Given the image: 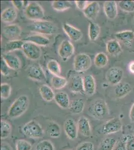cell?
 I'll list each match as a JSON object with an SVG mask.
<instances>
[{
    "label": "cell",
    "instance_id": "44dd1931",
    "mask_svg": "<svg viewBox=\"0 0 134 150\" xmlns=\"http://www.w3.org/2000/svg\"><path fill=\"white\" fill-rule=\"evenodd\" d=\"M77 127L82 135L84 136L90 137L92 134L91 127L89 120L85 117H81L77 122Z\"/></svg>",
    "mask_w": 134,
    "mask_h": 150
},
{
    "label": "cell",
    "instance_id": "484cf974",
    "mask_svg": "<svg viewBox=\"0 0 134 150\" xmlns=\"http://www.w3.org/2000/svg\"><path fill=\"white\" fill-rule=\"evenodd\" d=\"M17 17V11L12 7H9L5 9L1 14L2 21L7 23L14 22Z\"/></svg>",
    "mask_w": 134,
    "mask_h": 150
},
{
    "label": "cell",
    "instance_id": "7bdbcfd3",
    "mask_svg": "<svg viewBox=\"0 0 134 150\" xmlns=\"http://www.w3.org/2000/svg\"><path fill=\"white\" fill-rule=\"evenodd\" d=\"M76 150H94V145L91 142H85L79 145Z\"/></svg>",
    "mask_w": 134,
    "mask_h": 150
},
{
    "label": "cell",
    "instance_id": "277c9868",
    "mask_svg": "<svg viewBox=\"0 0 134 150\" xmlns=\"http://www.w3.org/2000/svg\"><path fill=\"white\" fill-rule=\"evenodd\" d=\"M24 135L34 139H39L44 136V130L37 122L32 120L24 125L22 128Z\"/></svg>",
    "mask_w": 134,
    "mask_h": 150
},
{
    "label": "cell",
    "instance_id": "d6a6232c",
    "mask_svg": "<svg viewBox=\"0 0 134 150\" xmlns=\"http://www.w3.org/2000/svg\"><path fill=\"white\" fill-rule=\"evenodd\" d=\"M51 84L54 89L60 90L64 88L68 84V81L64 77L53 76L51 79Z\"/></svg>",
    "mask_w": 134,
    "mask_h": 150
},
{
    "label": "cell",
    "instance_id": "603a6c76",
    "mask_svg": "<svg viewBox=\"0 0 134 150\" xmlns=\"http://www.w3.org/2000/svg\"><path fill=\"white\" fill-rule=\"evenodd\" d=\"M132 90L131 85L127 83H120L116 86L114 92L118 98H122L128 95Z\"/></svg>",
    "mask_w": 134,
    "mask_h": 150
},
{
    "label": "cell",
    "instance_id": "5b68a950",
    "mask_svg": "<svg viewBox=\"0 0 134 150\" xmlns=\"http://www.w3.org/2000/svg\"><path fill=\"white\" fill-rule=\"evenodd\" d=\"M25 14L28 19L36 21L43 20L45 13L42 7L36 2H31L26 6Z\"/></svg>",
    "mask_w": 134,
    "mask_h": 150
},
{
    "label": "cell",
    "instance_id": "7a4b0ae2",
    "mask_svg": "<svg viewBox=\"0 0 134 150\" xmlns=\"http://www.w3.org/2000/svg\"><path fill=\"white\" fill-rule=\"evenodd\" d=\"M29 30L40 34L51 35L54 34L58 30L53 23L47 21H36L28 26Z\"/></svg>",
    "mask_w": 134,
    "mask_h": 150
},
{
    "label": "cell",
    "instance_id": "b9f144b4",
    "mask_svg": "<svg viewBox=\"0 0 134 150\" xmlns=\"http://www.w3.org/2000/svg\"><path fill=\"white\" fill-rule=\"evenodd\" d=\"M122 141L125 144L126 150H134V136H126L123 138Z\"/></svg>",
    "mask_w": 134,
    "mask_h": 150
},
{
    "label": "cell",
    "instance_id": "f907efd6",
    "mask_svg": "<svg viewBox=\"0 0 134 150\" xmlns=\"http://www.w3.org/2000/svg\"><path fill=\"white\" fill-rule=\"evenodd\" d=\"M128 68H129V71L133 74H134V61L131 62L129 63Z\"/></svg>",
    "mask_w": 134,
    "mask_h": 150
},
{
    "label": "cell",
    "instance_id": "7dc6e473",
    "mask_svg": "<svg viewBox=\"0 0 134 150\" xmlns=\"http://www.w3.org/2000/svg\"><path fill=\"white\" fill-rule=\"evenodd\" d=\"M114 150H126L125 144L122 141L120 142L118 144L117 147H116L115 149Z\"/></svg>",
    "mask_w": 134,
    "mask_h": 150
},
{
    "label": "cell",
    "instance_id": "4316f807",
    "mask_svg": "<svg viewBox=\"0 0 134 150\" xmlns=\"http://www.w3.org/2000/svg\"><path fill=\"white\" fill-rule=\"evenodd\" d=\"M39 92L45 101L51 102L54 99L55 94L51 87L47 85H42L39 87Z\"/></svg>",
    "mask_w": 134,
    "mask_h": 150
},
{
    "label": "cell",
    "instance_id": "6da1fadb",
    "mask_svg": "<svg viewBox=\"0 0 134 150\" xmlns=\"http://www.w3.org/2000/svg\"><path fill=\"white\" fill-rule=\"evenodd\" d=\"M29 106V98L27 96L22 95L16 99L9 110L8 116L15 119L22 115L27 111Z\"/></svg>",
    "mask_w": 134,
    "mask_h": 150
},
{
    "label": "cell",
    "instance_id": "ab89813d",
    "mask_svg": "<svg viewBox=\"0 0 134 150\" xmlns=\"http://www.w3.org/2000/svg\"><path fill=\"white\" fill-rule=\"evenodd\" d=\"M32 145L25 140H18L16 144V150H32Z\"/></svg>",
    "mask_w": 134,
    "mask_h": 150
},
{
    "label": "cell",
    "instance_id": "83f0119b",
    "mask_svg": "<svg viewBox=\"0 0 134 150\" xmlns=\"http://www.w3.org/2000/svg\"><path fill=\"white\" fill-rule=\"evenodd\" d=\"M24 42H25L20 40L10 41L5 45V51L6 53H10L11 52L16 50L22 49Z\"/></svg>",
    "mask_w": 134,
    "mask_h": 150
},
{
    "label": "cell",
    "instance_id": "681fc988",
    "mask_svg": "<svg viewBox=\"0 0 134 150\" xmlns=\"http://www.w3.org/2000/svg\"><path fill=\"white\" fill-rule=\"evenodd\" d=\"M129 116H130V118L131 122L133 123H134V103L133 104L132 106L130 109Z\"/></svg>",
    "mask_w": 134,
    "mask_h": 150
},
{
    "label": "cell",
    "instance_id": "bcb514c9",
    "mask_svg": "<svg viewBox=\"0 0 134 150\" xmlns=\"http://www.w3.org/2000/svg\"><path fill=\"white\" fill-rule=\"evenodd\" d=\"M12 3L16 9L21 10L24 7V2L22 1H12Z\"/></svg>",
    "mask_w": 134,
    "mask_h": 150
},
{
    "label": "cell",
    "instance_id": "7402d4cb",
    "mask_svg": "<svg viewBox=\"0 0 134 150\" xmlns=\"http://www.w3.org/2000/svg\"><path fill=\"white\" fill-rule=\"evenodd\" d=\"M23 41L34 43L38 46H47L50 43V40L48 38L42 35H32L24 38Z\"/></svg>",
    "mask_w": 134,
    "mask_h": 150
},
{
    "label": "cell",
    "instance_id": "ba28073f",
    "mask_svg": "<svg viewBox=\"0 0 134 150\" xmlns=\"http://www.w3.org/2000/svg\"><path fill=\"white\" fill-rule=\"evenodd\" d=\"M123 76L124 72L122 69L118 67H113L107 71L106 78L109 84L116 86L121 83Z\"/></svg>",
    "mask_w": 134,
    "mask_h": 150
},
{
    "label": "cell",
    "instance_id": "ffe728a7",
    "mask_svg": "<svg viewBox=\"0 0 134 150\" xmlns=\"http://www.w3.org/2000/svg\"><path fill=\"white\" fill-rule=\"evenodd\" d=\"M63 28L65 33L73 41H79L83 37V33L80 30L68 23H65L63 25Z\"/></svg>",
    "mask_w": 134,
    "mask_h": 150
},
{
    "label": "cell",
    "instance_id": "ee69618b",
    "mask_svg": "<svg viewBox=\"0 0 134 150\" xmlns=\"http://www.w3.org/2000/svg\"><path fill=\"white\" fill-rule=\"evenodd\" d=\"M11 69L9 67L5 61L2 58L1 63V72L2 75L7 76L10 73Z\"/></svg>",
    "mask_w": 134,
    "mask_h": 150
},
{
    "label": "cell",
    "instance_id": "2e32d148",
    "mask_svg": "<svg viewBox=\"0 0 134 150\" xmlns=\"http://www.w3.org/2000/svg\"><path fill=\"white\" fill-rule=\"evenodd\" d=\"M117 41H120L127 47H131L134 40V32L131 30H126L116 33L115 34Z\"/></svg>",
    "mask_w": 134,
    "mask_h": 150
},
{
    "label": "cell",
    "instance_id": "f6af8a7d",
    "mask_svg": "<svg viewBox=\"0 0 134 150\" xmlns=\"http://www.w3.org/2000/svg\"><path fill=\"white\" fill-rule=\"evenodd\" d=\"M75 3L77 7L81 10H84L88 5L87 1H75Z\"/></svg>",
    "mask_w": 134,
    "mask_h": 150
},
{
    "label": "cell",
    "instance_id": "8fae6325",
    "mask_svg": "<svg viewBox=\"0 0 134 150\" xmlns=\"http://www.w3.org/2000/svg\"><path fill=\"white\" fill-rule=\"evenodd\" d=\"M28 76L30 78L38 81H45L46 77L44 70L40 65L32 64L29 66L27 71Z\"/></svg>",
    "mask_w": 134,
    "mask_h": 150
},
{
    "label": "cell",
    "instance_id": "d590c367",
    "mask_svg": "<svg viewBox=\"0 0 134 150\" xmlns=\"http://www.w3.org/2000/svg\"><path fill=\"white\" fill-rule=\"evenodd\" d=\"M48 70L54 76H60L61 73V69L58 62L55 60H51L48 62L47 65Z\"/></svg>",
    "mask_w": 134,
    "mask_h": 150
},
{
    "label": "cell",
    "instance_id": "30bf717a",
    "mask_svg": "<svg viewBox=\"0 0 134 150\" xmlns=\"http://www.w3.org/2000/svg\"><path fill=\"white\" fill-rule=\"evenodd\" d=\"M58 53L63 61H67L74 54V47L69 40H65L60 46Z\"/></svg>",
    "mask_w": 134,
    "mask_h": 150
},
{
    "label": "cell",
    "instance_id": "e0dca14e",
    "mask_svg": "<svg viewBox=\"0 0 134 150\" xmlns=\"http://www.w3.org/2000/svg\"><path fill=\"white\" fill-rule=\"evenodd\" d=\"M104 11L107 17L114 20L118 15V6L115 1H107L104 4Z\"/></svg>",
    "mask_w": 134,
    "mask_h": 150
},
{
    "label": "cell",
    "instance_id": "836d02e7",
    "mask_svg": "<svg viewBox=\"0 0 134 150\" xmlns=\"http://www.w3.org/2000/svg\"><path fill=\"white\" fill-rule=\"evenodd\" d=\"M109 60L107 55L102 52L98 53L94 59L95 66L99 68H102L106 66Z\"/></svg>",
    "mask_w": 134,
    "mask_h": 150
},
{
    "label": "cell",
    "instance_id": "f1b7e54d",
    "mask_svg": "<svg viewBox=\"0 0 134 150\" xmlns=\"http://www.w3.org/2000/svg\"><path fill=\"white\" fill-rule=\"evenodd\" d=\"M47 132L51 138H58L61 134V129L58 124L55 122H51L48 125Z\"/></svg>",
    "mask_w": 134,
    "mask_h": 150
},
{
    "label": "cell",
    "instance_id": "8d00e7d4",
    "mask_svg": "<svg viewBox=\"0 0 134 150\" xmlns=\"http://www.w3.org/2000/svg\"><path fill=\"white\" fill-rule=\"evenodd\" d=\"M1 138L2 140L5 139L10 135L12 130L11 126L8 122L4 120L1 121Z\"/></svg>",
    "mask_w": 134,
    "mask_h": 150
},
{
    "label": "cell",
    "instance_id": "52a82bcc",
    "mask_svg": "<svg viewBox=\"0 0 134 150\" xmlns=\"http://www.w3.org/2000/svg\"><path fill=\"white\" fill-rule=\"evenodd\" d=\"M22 50L26 56L32 60H38L42 55V51L40 47L29 42H24Z\"/></svg>",
    "mask_w": 134,
    "mask_h": 150
},
{
    "label": "cell",
    "instance_id": "8992f818",
    "mask_svg": "<svg viewBox=\"0 0 134 150\" xmlns=\"http://www.w3.org/2000/svg\"><path fill=\"white\" fill-rule=\"evenodd\" d=\"M92 65L91 58L84 53L79 54L75 56L74 60V69L77 72H83L90 68Z\"/></svg>",
    "mask_w": 134,
    "mask_h": 150
},
{
    "label": "cell",
    "instance_id": "9a60e30c",
    "mask_svg": "<svg viewBox=\"0 0 134 150\" xmlns=\"http://www.w3.org/2000/svg\"><path fill=\"white\" fill-rule=\"evenodd\" d=\"M2 58L11 69L18 70L20 69L21 67V61L16 55L6 52L2 54Z\"/></svg>",
    "mask_w": 134,
    "mask_h": 150
},
{
    "label": "cell",
    "instance_id": "1f68e13d",
    "mask_svg": "<svg viewBox=\"0 0 134 150\" xmlns=\"http://www.w3.org/2000/svg\"><path fill=\"white\" fill-rule=\"evenodd\" d=\"M85 107V104L83 100L81 99H77L72 101L70 105V110L73 114H79L83 111Z\"/></svg>",
    "mask_w": 134,
    "mask_h": 150
},
{
    "label": "cell",
    "instance_id": "9c48e42d",
    "mask_svg": "<svg viewBox=\"0 0 134 150\" xmlns=\"http://www.w3.org/2000/svg\"><path fill=\"white\" fill-rule=\"evenodd\" d=\"M122 127V123L118 118H114L107 121L102 127L104 135H109L120 131Z\"/></svg>",
    "mask_w": 134,
    "mask_h": 150
},
{
    "label": "cell",
    "instance_id": "f35d334b",
    "mask_svg": "<svg viewBox=\"0 0 134 150\" xmlns=\"http://www.w3.org/2000/svg\"><path fill=\"white\" fill-rule=\"evenodd\" d=\"M35 150H55V147L51 141L43 140L37 144Z\"/></svg>",
    "mask_w": 134,
    "mask_h": 150
},
{
    "label": "cell",
    "instance_id": "5bb4252c",
    "mask_svg": "<svg viewBox=\"0 0 134 150\" xmlns=\"http://www.w3.org/2000/svg\"><path fill=\"white\" fill-rule=\"evenodd\" d=\"M3 34L6 38L11 41L16 40L20 36L22 30L20 27L17 24H12L5 26L3 30Z\"/></svg>",
    "mask_w": 134,
    "mask_h": 150
},
{
    "label": "cell",
    "instance_id": "c3c4849f",
    "mask_svg": "<svg viewBox=\"0 0 134 150\" xmlns=\"http://www.w3.org/2000/svg\"><path fill=\"white\" fill-rule=\"evenodd\" d=\"M1 150H12L10 145L6 142H2Z\"/></svg>",
    "mask_w": 134,
    "mask_h": 150
},
{
    "label": "cell",
    "instance_id": "cb8c5ba5",
    "mask_svg": "<svg viewBox=\"0 0 134 150\" xmlns=\"http://www.w3.org/2000/svg\"><path fill=\"white\" fill-rule=\"evenodd\" d=\"M107 53L112 56H117L122 52V49L117 40L108 41L106 45Z\"/></svg>",
    "mask_w": 134,
    "mask_h": 150
},
{
    "label": "cell",
    "instance_id": "d6986e66",
    "mask_svg": "<svg viewBox=\"0 0 134 150\" xmlns=\"http://www.w3.org/2000/svg\"><path fill=\"white\" fill-rule=\"evenodd\" d=\"M100 9L98 2L94 1L88 4L87 7L83 11L84 14L86 17L90 20H95L98 15Z\"/></svg>",
    "mask_w": 134,
    "mask_h": 150
},
{
    "label": "cell",
    "instance_id": "4dcf8cb0",
    "mask_svg": "<svg viewBox=\"0 0 134 150\" xmlns=\"http://www.w3.org/2000/svg\"><path fill=\"white\" fill-rule=\"evenodd\" d=\"M117 141L113 138H107L103 140L99 145L98 150H114Z\"/></svg>",
    "mask_w": 134,
    "mask_h": 150
},
{
    "label": "cell",
    "instance_id": "7c38bea8",
    "mask_svg": "<svg viewBox=\"0 0 134 150\" xmlns=\"http://www.w3.org/2000/svg\"><path fill=\"white\" fill-rule=\"evenodd\" d=\"M65 133L69 139L72 140L76 139L78 137V129L75 121L72 119H68L65 122Z\"/></svg>",
    "mask_w": 134,
    "mask_h": 150
},
{
    "label": "cell",
    "instance_id": "4fadbf2b",
    "mask_svg": "<svg viewBox=\"0 0 134 150\" xmlns=\"http://www.w3.org/2000/svg\"><path fill=\"white\" fill-rule=\"evenodd\" d=\"M69 88L72 92L84 94L83 78L80 75L73 76L69 81Z\"/></svg>",
    "mask_w": 134,
    "mask_h": 150
},
{
    "label": "cell",
    "instance_id": "3957f363",
    "mask_svg": "<svg viewBox=\"0 0 134 150\" xmlns=\"http://www.w3.org/2000/svg\"><path fill=\"white\" fill-rule=\"evenodd\" d=\"M90 116L97 120H103L109 115V109L106 102L103 100H98L89 108Z\"/></svg>",
    "mask_w": 134,
    "mask_h": 150
},
{
    "label": "cell",
    "instance_id": "ac0fdd59",
    "mask_svg": "<svg viewBox=\"0 0 134 150\" xmlns=\"http://www.w3.org/2000/svg\"><path fill=\"white\" fill-rule=\"evenodd\" d=\"M84 89L87 95H93L96 89V84L94 77L91 75H86L84 77Z\"/></svg>",
    "mask_w": 134,
    "mask_h": 150
},
{
    "label": "cell",
    "instance_id": "d4e9b609",
    "mask_svg": "<svg viewBox=\"0 0 134 150\" xmlns=\"http://www.w3.org/2000/svg\"><path fill=\"white\" fill-rule=\"evenodd\" d=\"M54 100L58 106L63 109L69 108L70 99L68 94L64 92L57 93L55 95Z\"/></svg>",
    "mask_w": 134,
    "mask_h": 150
},
{
    "label": "cell",
    "instance_id": "e575fe53",
    "mask_svg": "<svg viewBox=\"0 0 134 150\" xmlns=\"http://www.w3.org/2000/svg\"><path fill=\"white\" fill-rule=\"evenodd\" d=\"M71 7V3L68 1H54L52 3L53 9L57 11H64Z\"/></svg>",
    "mask_w": 134,
    "mask_h": 150
},
{
    "label": "cell",
    "instance_id": "f546056e",
    "mask_svg": "<svg viewBox=\"0 0 134 150\" xmlns=\"http://www.w3.org/2000/svg\"><path fill=\"white\" fill-rule=\"evenodd\" d=\"M101 28L98 24L90 22L89 26V38L91 41H95L100 34Z\"/></svg>",
    "mask_w": 134,
    "mask_h": 150
},
{
    "label": "cell",
    "instance_id": "60d3db41",
    "mask_svg": "<svg viewBox=\"0 0 134 150\" xmlns=\"http://www.w3.org/2000/svg\"><path fill=\"white\" fill-rule=\"evenodd\" d=\"M11 87L8 83L1 85V97L4 99H8L11 94Z\"/></svg>",
    "mask_w": 134,
    "mask_h": 150
},
{
    "label": "cell",
    "instance_id": "74e56055",
    "mask_svg": "<svg viewBox=\"0 0 134 150\" xmlns=\"http://www.w3.org/2000/svg\"><path fill=\"white\" fill-rule=\"evenodd\" d=\"M119 6L122 10L128 13L134 12V1H121Z\"/></svg>",
    "mask_w": 134,
    "mask_h": 150
}]
</instances>
